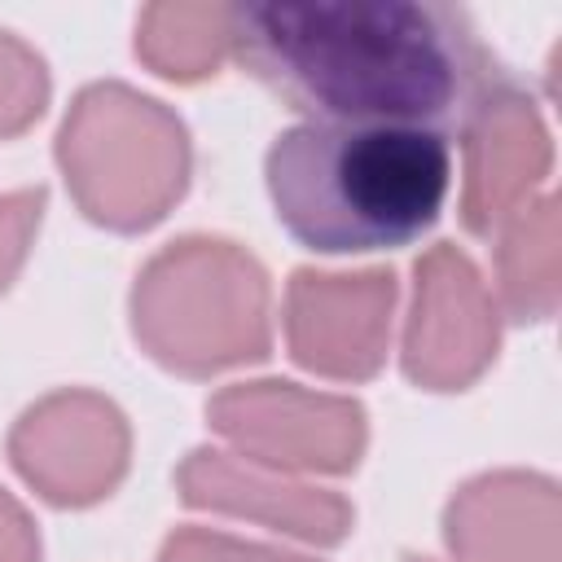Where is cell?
Here are the masks:
<instances>
[{
  "mask_svg": "<svg viewBox=\"0 0 562 562\" xmlns=\"http://www.w3.org/2000/svg\"><path fill=\"white\" fill-rule=\"evenodd\" d=\"M228 44L307 123L417 127L452 140L492 105L496 61L457 4H237L228 9Z\"/></svg>",
  "mask_w": 562,
  "mask_h": 562,
  "instance_id": "1",
  "label": "cell"
},
{
  "mask_svg": "<svg viewBox=\"0 0 562 562\" xmlns=\"http://www.w3.org/2000/svg\"><path fill=\"white\" fill-rule=\"evenodd\" d=\"M281 228L316 255L400 250L435 228L452 189V145L417 127L290 123L263 154Z\"/></svg>",
  "mask_w": 562,
  "mask_h": 562,
  "instance_id": "2",
  "label": "cell"
}]
</instances>
